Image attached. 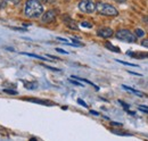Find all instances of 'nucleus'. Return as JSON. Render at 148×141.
Segmentation results:
<instances>
[{"mask_svg":"<svg viewBox=\"0 0 148 141\" xmlns=\"http://www.w3.org/2000/svg\"><path fill=\"white\" fill-rule=\"evenodd\" d=\"M25 15L30 18H38L43 14V6L38 0H27L25 3Z\"/></svg>","mask_w":148,"mask_h":141,"instance_id":"nucleus-1","label":"nucleus"},{"mask_svg":"<svg viewBox=\"0 0 148 141\" xmlns=\"http://www.w3.org/2000/svg\"><path fill=\"white\" fill-rule=\"evenodd\" d=\"M96 10L104 16H117L119 15V10L113 7L112 5L105 3V2H98L96 5Z\"/></svg>","mask_w":148,"mask_h":141,"instance_id":"nucleus-2","label":"nucleus"},{"mask_svg":"<svg viewBox=\"0 0 148 141\" xmlns=\"http://www.w3.org/2000/svg\"><path fill=\"white\" fill-rule=\"evenodd\" d=\"M116 38L121 41L124 42H129V43H133L137 41V36L131 33L129 30H120L116 32Z\"/></svg>","mask_w":148,"mask_h":141,"instance_id":"nucleus-3","label":"nucleus"},{"mask_svg":"<svg viewBox=\"0 0 148 141\" xmlns=\"http://www.w3.org/2000/svg\"><path fill=\"white\" fill-rule=\"evenodd\" d=\"M79 9L82 13L91 14L96 10V3L92 0H81L80 3H79Z\"/></svg>","mask_w":148,"mask_h":141,"instance_id":"nucleus-4","label":"nucleus"},{"mask_svg":"<svg viewBox=\"0 0 148 141\" xmlns=\"http://www.w3.org/2000/svg\"><path fill=\"white\" fill-rule=\"evenodd\" d=\"M55 18H56L55 10H47V12L42 15L41 21H42L43 23H51V22L55 21Z\"/></svg>","mask_w":148,"mask_h":141,"instance_id":"nucleus-5","label":"nucleus"},{"mask_svg":"<svg viewBox=\"0 0 148 141\" xmlns=\"http://www.w3.org/2000/svg\"><path fill=\"white\" fill-rule=\"evenodd\" d=\"M97 34L99 35V36H101V38L107 39V38H111L114 33H113V30L110 29V27H103V29L97 31Z\"/></svg>","mask_w":148,"mask_h":141,"instance_id":"nucleus-6","label":"nucleus"},{"mask_svg":"<svg viewBox=\"0 0 148 141\" xmlns=\"http://www.w3.org/2000/svg\"><path fill=\"white\" fill-rule=\"evenodd\" d=\"M64 21H65V24H66L70 29H73V30H76V29H77V25H76V23L74 22L73 19H71L70 17H64Z\"/></svg>","mask_w":148,"mask_h":141,"instance_id":"nucleus-7","label":"nucleus"},{"mask_svg":"<svg viewBox=\"0 0 148 141\" xmlns=\"http://www.w3.org/2000/svg\"><path fill=\"white\" fill-rule=\"evenodd\" d=\"M130 56L132 57H136L138 59H143V58H147L148 53H129Z\"/></svg>","mask_w":148,"mask_h":141,"instance_id":"nucleus-8","label":"nucleus"},{"mask_svg":"<svg viewBox=\"0 0 148 141\" xmlns=\"http://www.w3.org/2000/svg\"><path fill=\"white\" fill-rule=\"evenodd\" d=\"M27 100H30V101H32V103H37V104H40V105H54V104H51V103H49V101H46V100H40V99H34V98H32V99H27Z\"/></svg>","mask_w":148,"mask_h":141,"instance_id":"nucleus-9","label":"nucleus"},{"mask_svg":"<svg viewBox=\"0 0 148 141\" xmlns=\"http://www.w3.org/2000/svg\"><path fill=\"white\" fill-rule=\"evenodd\" d=\"M123 89H125V90H129V91L133 92V93H136V94H137V96H139V97H143V96H144V93H143V92H140V91H138V90H136V89H133V88L127 87V86H123Z\"/></svg>","mask_w":148,"mask_h":141,"instance_id":"nucleus-10","label":"nucleus"},{"mask_svg":"<svg viewBox=\"0 0 148 141\" xmlns=\"http://www.w3.org/2000/svg\"><path fill=\"white\" fill-rule=\"evenodd\" d=\"M105 47H106V48H108V49L112 50V51H114V53H120V49H119L117 47L113 46V44L110 43V42H106V43H105Z\"/></svg>","mask_w":148,"mask_h":141,"instance_id":"nucleus-11","label":"nucleus"},{"mask_svg":"<svg viewBox=\"0 0 148 141\" xmlns=\"http://www.w3.org/2000/svg\"><path fill=\"white\" fill-rule=\"evenodd\" d=\"M72 77H73V79H75V80H80V81H82V82H86V83H89L90 86H92V87H95V88H96V89H98V87H97V86H95V84H93L92 82H90L89 80H86V79H80L79 76H75V75H72Z\"/></svg>","mask_w":148,"mask_h":141,"instance_id":"nucleus-12","label":"nucleus"},{"mask_svg":"<svg viewBox=\"0 0 148 141\" xmlns=\"http://www.w3.org/2000/svg\"><path fill=\"white\" fill-rule=\"evenodd\" d=\"M22 55H25V56H29V57H34L37 59H40V60H47V58H43L41 56H38V55H34V53H22Z\"/></svg>","mask_w":148,"mask_h":141,"instance_id":"nucleus-13","label":"nucleus"},{"mask_svg":"<svg viewBox=\"0 0 148 141\" xmlns=\"http://www.w3.org/2000/svg\"><path fill=\"white\" fill-rule=\"evenodd\" d=\"M25 88L26 89H37V83H29V82H25Z\"/></svg>","mask_w":148,"mask_h":141,"instance_id":"nucleus-14","label":"nucleus"},{"mask_svg":"<svg viewBox=\"0 0 148 141\" xmlns=\"http://www.w3.org/2000/svg\"><path fill=\"white\" fill-rule=\"evenodd\" d=\"M81 26H83V27H88V29H91V27H92V24H91V23H88V22H82V23H81Z\"/></svg>","mask_w":148,"mask_h":141,"instance_id":"nucleus-15","label":"nucleus"},{"mask_svg":"<svg viewBox=\"0 0 148 141\" xmlns=\"http://www.w3.org/2000/svg\"><path fill=\"white\" fill-rule=\"evenodd\" d=\"M117 63H121V64H123V65H128V66L138 67V66H137V65H134V64H131V63H128V62H123V60H117Z\"/></svg>","mask_w":148,"mask_h":141,"instance_id":"nucleus-16","label":"nucleus"},{"mask_svg":"<svg viewBox=\"0 0 148 141\" xmlns=\"http://www.w3.org/2000/svg\"><path fill=\"white\" fill-rule=\"evenodd\" d=\"M134 32H136V35H137V36H144V34H145V32H144L143 30H140V29H137Z\"/></svg>","mask_w":148,"mask_h":141,"instance_id":"nucleus-17","label":"nucleus"},{"mask_svg":"<svg viewBox=\"0 0 148 141\" xmlns=\"http://www.w3.org/2000/svg\"><path fill=\"white\" fill-rule=\"evenodd\" d=\"M6 6H7V0H0V9L6 8Z\"/></svg>","mask_w":148,"mask_h":141,"instance_id":"nucleus-18","label":"nucleus"},{"mask_svg":"<svg viewBox=\"0 0 148 141\" xmlns=\"http://www.w3.org/2000/svg\"><path fill=\"white\" fill-rule=\"evenodd\" d=\"M3 92L5 93H9V94H17V91H15V90H7V89H5Z\"/></svg>","mask_w":148,"mask_h":141,"instance_id":"nucleus-19","label":"nucleus"},{"mask_svg":"<svg viewBox=\"0 0 148 141\" xmlns=\"http://www.w3.org/2000/svg\"><path fill=\"white\" fill-rule=\"evenodd\" d=\"M139 109L143 110L144 113H147L148 114V106H139Z\"/></svg>","mask_w":148,"mask_h":141,"instance_id":"nucleus-20","label":"nucleus"},{"mask_svg":"<svg viewBox=\"0 0 148 141\" xmlns=\"http://www.w3.org/2000/svg\"><path fill=\"white\" fill-rule=\"evenodd\" d=\"M70 82H71V83H73L74 86H77V87H83V86H82L80 82H76L75 80H72V79H70Z\"/></svg>","mask_w":148,"mask_h":141,"instance_id":"nucleus-21","label":"nucleus"},{"mask_svg":"<svg viewBox=\"0 0 148 141\" xmlns=\"http://www.w3.org/2000/svg\"><path fill=\"white\" fill-rule=\"evenodd\" d=\"M77 103H79L80 105H82L83 107H88V106H87V104H86V103H84L82 99H77Z\"/></svg>","mask_w":148,"mask_h":141,"instance_id":"nucleus-22","label":"nucleus"},{"mask_svg":"<svg viewBox=\"0 0 148 141\" xmlns=\"http://www.w3.org/2000/svg\"><path fill=\"white\" fill-rule=\"evenodd\" d=\"M13 30H16V31H18V32H25L26 30L25 29H19V27H12Z\"/></svg>","mask_w":148,"mask_h":141,"instance_id":"nucleus-23","label":"nucleus"},{"mask_svg":"<svg viewBox=\"0 0 148 141\" xmlns=\"http://www.w3.org/2000/svg\"><path fill=\"white\" fill-rule=\"evenodd\" d=\"M43 67H46V68H48V70H56V72H59V70H58V68H55V67H50V66H43Z\"/></svg>","mask_w":148,"mask_h":141,"instance_id":"nucleus-24","label":"nucleus"},{"mask_svg":"<svg viewBox=\"0 0 148 141\" xmlns=\"http://www.w3.org/2000/svg\"><path fill=\"white\" fill-rule=\"evenodd\" d=\"M141 44H143L144 47H147L148 48V40H144V41H141Z\"/></svg>","mask_w":148,"mask_h":141,"instance_id":"nucleus-25","label":"nucleus"},{"mask_svg":"<svg viewBox=\"0 0 148 141\" xmlns=\"http://www.w3.org/2000/svg\"><path fill=\"white\" fill-rule=\"evenodd\" d=\"M58 53H67V51H65V50H63V49H60V48H57L56 49Z\"/></svg>","mask_w":148,"mask_h":141,"instance_id":"nucleus-26","label":"nucleus"},{"mask_svg":"<svg viewBox=\"0 0 148 141\" xmlns=\"http://www.w3.org/2000/svg\"><path fill=\"white\" fill-rule=\"evenodd\" d=\"M130 74H134L136 76H141V74H139V73H134V72H131V70H129Z\"/></svg>","mask_w":148,"mask_h":141,"instance_id":"nucleus-27","label":"nucleus"},{"mask_svg":"<svg viewBox=\"0 0 148 141\" xmlns=\"http://www.w3.org/2000/svg\"><path fill=\"white\" fill-rule=\"evenodd\" d=\"M9 1H10V2H13V3H15V5H16V3H18L19 1H21V0H9Z\"/></svg>","mask_w":148,"mask_h":141,"instance_id":"nucleus-28","label":"nucleus"},{"mask_svg":"<svg viewBox=\"0 0 148 141\" xmlns=\"http://www.w3.org/2000/svg\"><path fill=\"white\" fill-rule=\"evenodd\" d=\"M121 104H122V106L124 107V108H129V105H127V104H124V103H122V101H120Z\"/></svg>","mask_w":148,"mask_h":141,"instance_id":"nucleus-29","label":"nucleus"},{"mask_svg":"<svg viewBox=\"0 0 148 141\" xmlns=\"http://www.w3.org/2000/svg\"><path fill=\"white\" fill-rule=\"evenodd\" d=\"M90 113H91V114H93V115H99V113H97V112H95V110H91Z\"/></svg>","mask_w":148,"mask_h":141,"instance_id":"nucleus-30","label":"nucleus"},{"mask_svg":"<svg viewBox=\"0 0 148 141\" xmlns=\"http://www.w3.org/2000/svg\"><path fill=\"white\" fill-rule=\"evenodd\" d=\"M112 124H113V125H119V126H121V125H122L121 123H115V122H112Z\"/></svg>","mask_w":148,"mask_h":141,"instance_id":"nucleus-31","label":"nucleus"},{"mask_svg":"<svg viewBox=\"0 0 148 141\" xmlns=\"http://www.w3.org/2000/svg\"><path fill=\"white\" fill-rule=\"evenodd\" d=\"M38 1H40V2H41V3H45V2H47V1H48V0H38Z\"/></svg>","mask_w":148,"mask_h":141,"instance_id":"nucleus-32","label":"nucleus"},{"mask_svg":"<svg viewBox=\"0 0 148 141\" xmlns=\"http://www.w3.org/2000/svg\"><path fill=\"white\" fill-rule=\"evenodd\" d=\"M115 1H117V2H124L125 0H115Z\"/></svg>","mask_w":148,"mask_h":141,"instance_id":"nucleus-33","label":"nucleus"},{"mask_svg":"<svg viewBox=\"0 0 148 141\" xmlns=\"http://www.w3.org/2000/svg\"><path fill=\"white\" fill-rule=\"evenodd\" d=\"M144 19H145V21H148V17H145ZM147 23H148V22H147Z\"/></svg>","mask_w":148,"mask_h":141,"instance_id":"nucleus-34","label":"nucleus"}]
</instances>
